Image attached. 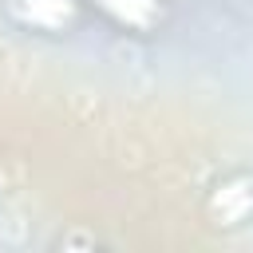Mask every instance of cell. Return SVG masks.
Masks as SVG:
<instances>
[{
  "label": "cell",
  "mask_w": 253,
  "mask_h": 253,
  "mask_svg": "<svg viewBox=\"0 0 253 253\" xmlns=\"http://www.w3.org/2000/svg\"><path fill=\"white\" fill-rule=\"evenodd\" d=\"M83 0H4V16L28 32V36H43V40H59L71 36L83 20Z\"/></svg>",
  "instance_id": "6da1fadb"
},
{
  "label": "cell",
  "mask_w": 253,
  "mask_h": 253,
  "mask_svg": "<svg viewBox=\"0 0 253 253\" xmlns=\"http://www.w3.org/2000/svg\"><path fill=\"white\" fill-rule=\"evenodd\" d=\"M83 4L95 8L123 36H138V40L162 32L166 20H170V4L166 0H83Z\"/></svg>",
  "instance_id": "7a4b0ae2"
},
{
  "label": "cell",
  "mask_w": 253,
  "mask_h": 253,
  "mask_svg": "<svg viewBox=\"0 0 253 253\" xmlns=\"http://www.w3.org/2000/svg\"><path fill=\"white\" fill-rule=\"evenodd\" d=\"M210 213H213V225H241L253 213V178L237 174L217 182L210 194Z\"/></svg>",
  "instance_id": "3957f363"
}]
</instances>
